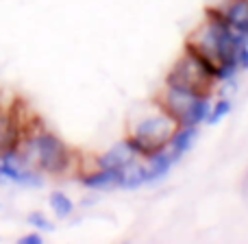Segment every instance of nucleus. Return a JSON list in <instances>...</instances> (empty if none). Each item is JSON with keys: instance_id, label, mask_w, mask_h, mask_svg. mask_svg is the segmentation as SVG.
Returning <instances> with one entry per match:
<instances>
[{"instance_id": "10", "label": "nucleus", "mask_w": 248, "mask_h": 244, "mask_svg": "<svg viewBox=\"0 0 248 244\" xmlns=\"http://www.w3.org/2000/svg\"><path fill=\"white\" fill-rule=\"evenodd\" d=\"M17 142V129L11 114L0 112V153H7Z\"/></svg>"}, {"instance_id": "2", "label": "nucleus", "mask_w": 248, "mask_h": 244, "mask_svg": "<svg viewBox=\"0 0 248 244\" xmlns=\"http://www.w3.org/2000/svg\"><path fill=\"white\" fill-rule=\"evenodd\" d=\"M179 127L181 124L157 103L153 112L133 122L128 142L133 144L140 157H148V155L166 148Z\"/></svg>"}, {"instance_id": "9", "label": "nucleus", "mask_w": 248, "mask_h": 244, "mask_svg": "<svg viewBox=\"0 0 248 244\" xmlns=\"http://www.w3.org/2000/svg\"><path fill=\"white\" fill-rule=\"evenodd\" d=\"M196 137H198V127H179L174 131V135H172L168 148H170V153L174 155L176 159H181L194 146Z\"/></svg>"}, {"instance_id": "13", "label": "nucleus", "mask_w": 248, "mask_h": 244, "mask_svg": "<svg viewBox=\"0 0 248 244\" xmlns=\"http://www.w3.org/2000/svg\"><path fill=\"white\" fill-rule=\"evenodd\" d=\"M29 223L35 225L37 229H44V231H52V225L48 223V220L44 218V214H39V211H35V214L29 216Z\"/></svg>"}, {"instance_id": "15", "label": "nucleus", "mask_w": 248, "mask_h": 244, "mask_svg": "<svg viewBox=\"0 0 248 244\" xmlns=\"http://www.w3.org/2000/svg\"><path fill=\"white\" fill-rule=\"evenodd\" d=\"M44 240H42V236L39 233H29V236H24L20 240V244H42Z\"/></svg>"}, {"instance_id": "3", "label": "nucleus", "mask_w": 248, "mask_h": 244, "mask_svg": "<svg viewBox=\"0 0 248 244\" xmlns=\"http://www.w3.org/2000/svg\"><path fill=\"white\" fill-rule=\"evenodd\" d=\"M166 85H174L181 90H189L196 94H209L218 85L216 68L194 48L185 46V52L172 65L170 74L166 79Z\"/></svg>"}, {"instance_id": "4", "label": "nucleus", "mask_w": 248, "mask_h": 244, "mask_svg": "<svg viewBox=\"0 0 248 244\" xmlns=\"http://www.w3.org/2000/svg\"><path fill=\"white\" fill-rule=\"evenodd\" d=\"M181 127H198L207 122L211 109L209 94H196L189 90H181L174 85H166L157 100Z\"/></svg>"}, {"instance_id": "5", "label": "nucleus", "mask_w": 248, "mask_h": 244, "mask_svg": "<svg viewBox=\"0 0 248 244\" xmlns=\"http://www.w3.org/2000/svg\"><path fill=\"white\" fill-rule=\"evenodd\" d=\"M33 148L35 155H37V163L39 168H44L46 172H52V175H59L68 168V148L65 144L52 133H42L33 140Z\"/></svg>"}, {"instance_id": "7", "label": "nucleus", "mask_w": 248, "mask_h": 244, "mask_svg": "<svg viewBox=\"0 0 248 244\" xmlns=\"http://www.w3.org/2000/svg\"><path fill=\"white\" fill-rule=\"evenodd\" d=\"M122 179H124V170L120 168H100V170L92 172V175L83 177V185L92 190H109V188H122Z\"/></svg>"}, {"instance_id": "6", "label": "nucleus", "mask_w": 248, "mask_h": 244, "mask_svg": "<svg viewBox=\"0 0 248 244\" xmlns=\"http://www.w3.org/2000/svg\"><path fill=\"white\" fill-rule=\"evenodd\" d=\"M137 157H140V155L133 148V144L128 140H124V142H118L116 146H111L105 155H100L98 166L100 168H120V170H124V168L135 162Z\"/></svg>"}, {"instance_id": "14", "label": "nucleus", "mask_w": 248, "mask_h": 244, "mask_svg": "<svg viewBox=\"0 0 248 244\" xmlns=\"http://www.w3.org/2000/svg\"><path fill=\"white\" fill-rule=\"evenodd\" d=\"M237 61H240V70H248V33H244V39H242Z\"/></svg>"}, {"instance_id": "1", "label": "nucleus", "mask_w": 248, "mask_h": 244, "mask_svg": "<svg viewBox=\"0 0 248 244\" xmlns=\"http://www.w3.org/2000/svg\"><path fill=\"white\" fill-rule=\"evenodd\" d=\"M242 39H244V33L233 29L227 22V17L220 13V9L216 7L207 9L202 24L189 35L185 46L201 52L214 65L218 83H227L235 79V74L240 72L237 55H240Z\"/></svg>"}, {"instance_id": "12", "label": "nucleus", "mask_w": 248, "mask_h": 244, "mask_svg": "<svg viewBox=\"0 0 248 244\" xmlns=\"http://www.w3.org/2000/svg\"><path fill=\"white\" fill-rule=\"evenodd\" d=\"M50 207H52V211H55L59 218H68V216L72 214V210H74L72 201H70L63 192H52L50 194Z\"/></svg>"}, {"instance_id": "11", "label": "nucleus", "mask_w": 248, "mask_h": 244, "mask_svg": "<svg viewBox=\"0 0 248 244\" xmlns=\"http://www.w3.org/2000/svg\"><path fill=\"white\" fill-rule=\"evenodd\" d=\"M231 112H233V100L227 98V96H222V98H218L216 103H211L209 116H207V124H218V122H222Z\"/></svg>"}, {"instance_id": "8", "label": "nucleus", "mask_w": 248, "mask_h": 244, "mask_svg": "<svg viewBox=\"0 0 248 244\" xmlns=\"http://www.w3.org/2000/svg\"><path fill=\"white\" fill-rule=\"evenodd\" d=\"M218 9L233 29H237L240 33H248V0H227Z\"/></svg>"}]
</instances>
